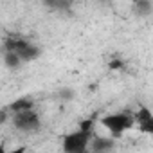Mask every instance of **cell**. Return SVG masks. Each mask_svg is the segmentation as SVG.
Returning <instances> with one entry per match:
<instances>
[{"label": "cell", "mask_w": 153, "mask_h": 153, "mask_svg": "<svg viewBox=\"0 0 153 153\" xmlns=\"http://www.w3.org/2000/svg\"><path fill=\"white\" fill-rule=\"evenodd\" d=\"M99 123L112 137H121L123 133H126L135 126V117L133 114H128V112H117V114L103 115Z\"/></svg>", "instance_id": "1"}, {"label": "cell", "mask_w": 153, "mask_h": 153, "mask_svg": "<svg viewBox=\"0 0 153 153\" xmlns=\"http://www.w3.org/2000/svg\"><path fill=\"white\" fill-rule=\"evenodd\" d=\"M4 51H13L16 52L22 61H33L40 56V47H36L33 42L22 38V36H9L4 42Z\"/></svg>", "instance_id": "2"}, {"label": "cell", "mask_w": 153, "mask_h": 153, "mask_svg": "<svg viewBox=\"0 0 153 153\" xmlns=\"http://www.w3.org/2000/svg\"><path fill=\"white\" fill-rule=\"evenodd\" d=\"M94 139V130H85L79 128L63 139V149L67 153H83L90 148V142Z\"/></svg>", "instance_id": "3"}, {"label": "cell", "mask_w": 153, "mask_h": 153, "mask_svg": "<svg viewBox=\"0 0 153 153\" xmlns=\"http://www.w3.org/2000/svg\"><path fill=\"white\" fill-rule=\"evenodd\" d=\"M13 124L16 130H20L24 133H34L40 130V117L34 112V108L15 112L13 114Z\"/></svg>", "instance_id": "4"}, {"label": "cell", "mask_w": 153, "mask_h": 153, "mask_svg": "<svg viewBox=\"0 0 153 153\" xmlns=\"http://www.w3.org/2000/svg\"><path fill=\"white\" fill-rule=\"evenodd\" d=\"M135 128L144 133V135H153V110H149L148 106H140L135 114Z\"/></svg>", "instance_id": "5"}, {"label": "cell", "mask_w": 153, "mask_h": 153, "mask_svg": "<svg viewBox=\"0 0 153 153\" xmlns=\"http://www.w3.org/2000/svg\"><path fill=\"white\" fill-rule=\"evenodd\" d=\"M115 148V142L112 139H106V137H94L92 142H90V149L92 151H110Z\"/></svg>", "instance_id": "6"}, {"label": "cell", "mask_w": 153, "mask_h": 153, "mask_svg": "<svg viewBox=\"0 0 153 153\" xmlns=\"http://www.w3.org/2000/svg\"><path fill=\"white\" fill-rule=\"evenodd\" d=\"M29 108H34L33 99H29V97H18L16 101H13L7 106V112L15 114V112H22V110H29Z\"/></svg>", "instance_id": "7"}, {"label": "cell", "mask_w": 153, "mask_h": 153, "mask_svg": "<svg viewBox=\"0 0 153 153\" xmlns=\"http://www.w3.org/2000/svg\"><path fill=\"white\" fill-rule=\"evenodd\" d=\"M4 63H6V67H9V68H18L20 63H24V61H22V58H20L16 52H13V51H4Z\"/></svg>", "instance_id": "8"}, {"label": "cell", "mask_w": 153, "mask_h": 153, "mask_svg": "<svg viewBox=\"0 0 153 153\" xmlns=\"http://www.w3.org/2000/svg\"><path fill=\"white\" fill-rule=\"evenodd\" d=\"M135 9H137L139 15H149L153 7H151V4H149V0H137Z\"/></svg>", "instance_id": "9"}, {"label": "cell", "mask_w": 153, "mask_h": 153, "mask_svg": "<svg viewBox=\"0 0 153 153\" xmlns=\"http://www.w3.org/2000/svg\"><path fill=\"white\" fill-rule=\"evenodd\" d=\"M72 0H45V4L52 9H68Z\"/></svg>", "instance_id": "10"}, {"label": "cell", "mask_w": 153, "mask_h": 153, "mask_svg": "<svg viewBox=\"0 0 153 153\" xmlns=\"http://www.w3.org/2000/svg\"><path fill=\"white\" fill-rule=\"evenodd\" d=\"M110 68H115V70L123 68V61H121V59H112V61H110Z\"/></svg>", "instance_id": "11"}]
</instances>
